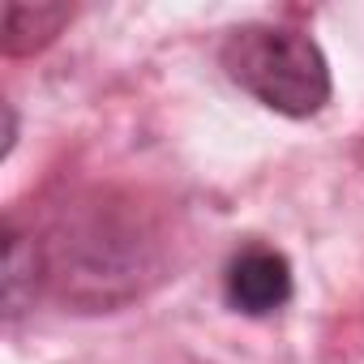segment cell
Returning a JSON list of instances; mask_svg holds the SVG:
<instances>
[{
  "instance_id": "6da1fadb",
  "label": "cell",
  "mask_w": 364,
  "mask_h": 364,
  "mask_svg": "<svg viewBox=\"0 0 364 364\" xmlns=\"http://www.w3.org/2000/svg\"><path fill=\"white\" fill-rule=\"evenodd\" d=\"M219 60L240 90H249L262 107H270L279 116L304 120L330 103L326 56L309 35H300L291 26H274V22L236 26L223 39Z\"/></svg>"
},
{
  "instance_id": "7a4b0ae2",
  "label": "cell",
  "mask_w": 364,
  "mask_h": 364,
  "mask_svg": "<svg viewBox=\"0 0 364 364\" xmlns=\"http://www.w3.org/2000/svg\"><path fill=\"white\" fill-rule=\"evenodd\" d=\"M223 296L245 317L279 313L291 300V266H287V257L279 249H266V245L240 249L223 270Z\"/></svg>"
},
{
  "instance_id": "277c9868",
  "label": "cell",
  "mask_w": 364,
  "mask_h": 364,
  "mask_svg": "<svg viewBox=\"0 0 364 364\" xmlns=\"http://www.w3.org/2000/svg\"><path fill=\"white\" fill-rule=\"evenodd\" d=\"M73 18L69 5H5V52L9 56H31L39 48H48L60 26Z\"/></svg>"
},
{
  "instance_id": "5b68a950",
  "label": "cell",
  "mask_w": 364,
  "mask_h": 364,
  "mask_svg": "<svg viewBox=\"0 0 364 364\" xmlns=\"http://www.w3.org/2000/svg\"><path fill=\"white\" fill-rule=\"evenodd\" d=\"M14 141H18V116H14V103H5V150L0 154H9Z\"/></svg>"
},
{
  "instance_id": "3957f363",
  "label": "cell",
  "mask_w": 364,
  "mask_h": 364,
  "mask_svg": "<svg viewBox=\"0 0 364 364\" xmlns=\"http://www.w3.org/2000/svg\"><path fill=\"white\" fill-rule=\"evenodd\" d=\"M48 279V257L35 232H22L14 219L5 223V317L18 321L26 309H35V296Z\"/></svg>"
}]
</instances>
